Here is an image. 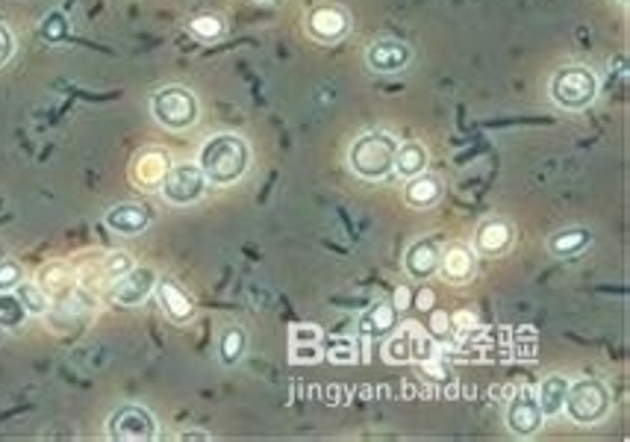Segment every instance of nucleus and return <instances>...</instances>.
<instances>
[{"label": "nucleus", "instance_id": "obj_1", "mask_svg": "<svg viewBox=\"0 0 630 442\" xmlns=\"http://www.w3.org/2000/svg\"><path fill=\"white\" fill-rule=\"evenodd\" d=\"M198 166L212 186H233L236 180L245 177V171L251 166V148L236 133H218L207 139V145L201 148Z\"/></svg>", "mask_w": 630, "mask_h": 442}, {"label": "nucleus", "instance_id": "obj_2", "mask_svg": "<svg viewBox=\"0 0 630 442\" xmlns=\"http://www.w3.org/2000/svg\"><path fill=\"white\" fill-rule=\"evenodd\" d=\"M398 139L386 130H371L354 139L348 151V166L363 180H386L395 171V154H398Z\"/></svg>", "mask_w": 630, "mask_h": 442}, {"label": "nucleus", "instance_id": "obj_3", "mask_svg": "<svg viewBox=\"0 0 630 442\" xmlns=\"http://www.w3.org/2000/svg\"><path fill=\"white\" fill-rule=\"evenodd\" d=\"M551 101L566 112H580L595 104L598 98V77L592 68L586 65H566L560 71H554L551 83H548Z\"/></svg>", "mask_w": 630, "mask_h": 442}, {"label": "nucleus", "instance_id": "obj_4", "mask_svg": "<svg viewBox=\"0 0 630 442\" xmlns=\"http://www.w3.org/2000/svg\"><path fill=\"white\" fill-rule=\"evenodd\" d=\"M610 407H613V395H610L607 384H601L598 378H583V381L569 384L563 413L580 428H592L610 416Z\"/></svg>", "mask_w": 630, "mask_h": 442}, {"label": "nucleus", "instance_id": "obj_5", "mask_svg": "<svg viewBox=\"0 0 630 442\" xmlns=\"http://www.w3.org/2000/svg\"><path fill=\"white\" fill-rule=\"evenodd\" d=\"M151 112L165 130H189L198 121V98L186 86H165L151 98Z\"/></svg>", "mask_w": 630, "mask_h": 442}, {"label": "nucleus", "instance_id": "obj_6", "mask_svg": "<svg viewBox=\"0 0 630 442\" xmlns=\"http://www.w3.org/2000/svg\"><path fill=\"white\" fill-rule=\"evenodd\" d=\"M106 437L115 442H151L157 437V419L142 404H121L106 419Z\"/></svg>", "mask_w": 630, "mask_h": 442}, {"label": "nucleus", "instance_id": "obj_7", "mask_svg": "<svg viewBox=\"0 0 630 442\" xmlns=\"http://www.w3.org/2000/svg\"><path fill=\"white\" fill-rule=\"evenodd\" d=\"M207 186L210 183H207V177H204V171H201L198 163L195 166L192 163H180V166L168 168L165 180L159 183V192H162V198L168 204L189 207V204H198L204 198Z\"/></svg>", "mask_w": 630, "mask_h": 442}, {"label": "nucleus", "instance_id": "obj_8", "mask_svg": "<svg viewBox=\"0 0 630 442\" xmlns=\"http://www.w3.org/2000/svg\"><path fill=\"white\" fill-rule=\"evenodd\" d=\"M351 30V21H348V12L339 9V6H315L313 12L307 15V33L313 36L315 42L321 45H336L348 36Z\"/></svg>", "mask_w": 630, "mask_h": 442}, {"label": "nucleus", "instance_id": "obj_9", "mask_svg": "<svg viewBox=\"0 0 630 442\" xmlns=\"http://www.w3.org/2000/svg\"><path fill=\"white\" fill-rule=\"evenodd\" d=\"M542 425H545V413H542V407H539L533 392H522V395H516L510 401V407H507V428H510L513 437L527 440V437L539 434Z\"/></svg>", "mask_w": 630, "mask_h": 442}, {"label": "nucleus", "instance_id": "obj_10", "mask_svg": "<svg viewBox=\"0 0 630 442\" xmlns=\"http://www.w3.org/2000/svg\"><path fill=\"white\" fill-rule=\"evenodd\" d=\"M157 289V275L154 269H130L127 275L115 277L112 289H109V301L121 304V307H136L142 304L151 292Z\"/></svg>", "mask_w": 630, "mask_h": 442}, {"label": "nucleus", "instance_id": "obj_11", "mask_svg": "<svg viewBox=\"0 0 630 442\" xmlns=\"http://www.w3.org/2000/svg\"><path fill=\"white\" fill-rule=\"evenodd\" d=\"M413 62V48L401 39H380L366 51V65L377 74H401Z\"/></svg>", "mask_w": 630, "mask_h": 442}, {"label": "nucleus", "instance_id": "obj_12", "mask_svg": "<svg viewBox=\"0 0 630 442\" xmlns=\"http://www.w3.org/2000/svg\"><path fill=\"white\" fill-rule=\"evenodd\" d=\"M104 224L118 233V236H139L154 224V213L145 204H133V201H121L115 207H109L104 216Z\"/></svg>", "mask_w": 630, "mask_h": 442}, {"label": "nucleus", "instance_id": "obj_13", "mask_svg": "<svg viewBox=\"0 0 630 442\" xmlns=\"http://www.w3.org/2000/svg\"><path fill=\"white\" fill-rule=\"evenodd\" d=\"M439 257H442V245L436 236H424L416 239L407 254H404V269L413 280H430L439 272Z\"/></svg>", "mask_w": 630, "mask_h": 442}, {"label": "nucleus", "instance_id": "obj_14", "mask_svg": "<svg viewBox=\"0 0 630 442\" xmlns=\"http://www.w3.org/2000/svg\"><path fill=\"white\" fill-rule=\"evenodd\" d=\"M510 245H513V224L510 221L498 219V216L480 221V227L474 233L477 254H483V257H501V254L510 251Z\"/></svg>", "mask_w": 630, "mask_h": 442}, {"label": "nucleus", "instance_id": "obj_15", "mask_svg": "<svg viewBox=\"0 0 630 442\" xmlns=\"http://www.w3.org/2000/svg\"><path fill=\"white\" fill-rule=\"evenodd\" d=\"M477 272V257L469 245L463 242H451L448 248H442L439 257V275L448 283H469Z\"/></svg>", "mask_w": 630, "mask_h": 442}, {"label": "nucleus", "instance_id": "obj_16", "mask_svg": "<svg viewBox=\"0 0 630 442\" xmlns=\"http://www.w3.org/2000/svg\"><path fill=\"white\" fill-rule=\"evenodd\" d=\"M157 298L159 304H162V310H165V316H168L171 322H177V325H183V322H189V319L195 316L192 298H189L177 283L157 280Z\"/></svg>", "mask_w": 630, "mask_h": 442}, {"label": "nucleus", "instance_id": "obj_17", "mask_svg": "<svg viewBox=\"0 0 630 442\" xmlns=\"http://www.w3.org/2000/svg\"><path fill=\"white\" fill-rule=\"evenodd\" d=\"M404 198L416 210H430V207H436L442 201V180L433 177V174H427V171H421V174L407 180Z\"/></svg>", "mask_w": 630, "mask_h": 442}, {"label": "nucleus", "instance_id": "obj_18", "mask_svg": "<svg viewBox=\"0 0 630 442\" xmlns=\"http://www.w3.org/2000/svg\"><path fill=\"white\" fill-rule=\"evenodd\" d=\"M398 328V310L386 301L374 304L366 316L360 319V333L366 339H386L389 333Z\"/></svg>", "mask_w": 630, "mask_h": 442}, {"label": "nucleus", "instance_id": "obj_19", "mask_svg": "<svg viewBox=\"0 0 630 442\" xmlns=\"http://www.w3.org/2000/svg\"><path fill=\"white\" fill-rule=\"evenodd\" d=\"M569 378H563V375H551V378H545L539 387H536V401H539V407H542V413H545V419L548 416H560L563 413V404H566V395H569Z\"/></svg>", "mask_w": 630, "mask_h": 442}, {"label": "nucleus", "instance_id": "obj_20", "mask_svg": "<svg viewBox=\"0 0 630 442\" xmlns=\"http://www.w3.org/2000/svg\"><path fill=\"white\" fill-rule=\"evenodd\" d=\"M592 245V230L586 227H566V230H557L551 239H548V251L560 260L566 257H575L583 248Z\"/></svg>", "mask_w": 630, "mask_h": 442}, {"label": "nucleus", "instance_id": "obj_21", "mask_svg": "<svg viewBox=\"0 0 630 442\" xmlns=\"http://www.w3.org/2000/svg\"><path fill=\"white\" fill-rule=\"evenodd\" d=\"M427 163H430V157H427V148L421 142H404V145H398L395 171L392 174L410 180V177H416L421 171H427Z\"/></svg>", "mask_w": 630, "mask_h": 442}, {"label": "nucleus", "instance_id": "obj_22", "mask_svg": "<svg viewBox=\"0 0 630 442\" xmlns=\"http://www.w3.org/2000/svg\"><path fill=\"white\" fill-rule=\"evenodd\" d=\"M139 168H145V174H136L133 180L136 183H142V186H159L162 180H165V174H168V157L162 154V151H148V154H142L139 160H136V171Z\"/></svg>", "mask_w": 630, "mask_h": 442}, {"label": "nucleus", "instance_id": "obj_23", "mask_svg": "<svg viewBox=\"0 0 630 442\" xmlns=\"http://www.w3.org/2000/svg\"><path fill=\"white\" fill-rule=\"evenodd\" d=\"M30 319L27 307L15 292H0V331H18Z\"/></svg>", "mask_w": 630, "mask_h": 442}, {"label": "nucleus", "instance_id": "obj_24", "mask_svg": "<svg viewBox=\"0 0 630 442\" xmlns=\"http://www.w3.org/2000/svg\"><path fill=\"white\" fill-rule=\"evenodd\" d=\"M245 348H248V336L242 328H227L218 339V354L224 366H236L245 357Z\"/></svg>", "mask_w": 630, "mask_h": 442}, {"label": "nucleus", "instance_id": "obj_25", "mask_svg": "<svg viewBox=\"0 0 630 442\" xmlns=\"http://www.w3.org/2000/svg\"><path fill=\"white\" fill-rule=\"evenodd\" d=\"M389 363H410L413 360V348H410V325L401 333H389L386 336V348H383Z\"/></svg>", "mask_w": 630, "mask_h": 442}, {"label": "nucleus", "instance_id": "obj_26", "mask_svg": "<svg viewBox=\"0 0 630 442\" xmlns=\"http://www.w3.org/2000/svg\"><path fill=\"white\" fill-rule=\"evenodd\" d=\"M189 33L201 42H215L224 36V21L218 15H198L189 21Z\"/></svg>", "mask_w": 630, "mask_h": 442}, {"label": "nucleus", "instance_id": "obj_27", "mask_svg": "<svg viewBox=\"0 0 630 442\" xmlns=\"http://www.w3.org/2000/svg\"><path fill=\"white\" fill-rule=\"evenodd\" d=\"M15 295L21 298V304L27 307L30 316H42V313L48 310V295H45L36 283H21V286L15 289Z\"/></svg>", "mask_w": 630, "mask_h": 442}, {"label": "nucleus", "instance_id": "obj_28", "mask_svg": "<svg viewBox=\"0 0 630 442\" xmlns=\"http://www.w3.org/2000/svg\"><path fill=\"white\" fill-rule=\"evenodd\" d=\"M24 283V269L15 260H0V292H15Z\"/></svg>", "mask_w": 630, "mask_h": 442}, {"label": "nucleus", "instance_id": "obj_29", "mask_svg": "<svg viewBox=\"0 0 630 442\" xmlns=\"http://www.w3.org/2000/svg\"><path fill=\"white\" fill-rule=\"evenodd\" d=\"M410 348H413V360H430L433 357V339L421 331L419 325H410Z\"/></svg>", "mask_w": 630, "mask_h": 442}, {"label": "nucleus", "instance_id": "obj_30", "mask_svg": "<svg viewBox=\"0 0 630 442\" xmlns=\"http://www.w3.org/2000/svg\"><path fill=\"white\" fill-rule=\"evenodd\" d=\"M321 348L318 342H292V363H318Z\"/></svg>", "mask_w": 630, "mask_h": 442}, {"label": "nucleus", "instance_id": "obj_31", "mask_svg": "<svg viewBox=\"0 0 630 442\" xmlns=\"http://www.w3.org/2000/svg\"><path fill=\"white\" fill-rule=\"evenodd\" d=\"M133 269V263H130V254H112L109 260H106V272L112 277H121L127 275Z\"/></svg>", "mask_w": 630, "mask_h": 442}, {"label": "nucleus", "instance_id": "obj_32", "mask_svg": "<svg viewBox=\"0 0 630 442\" xmlns=\"http://www.w3.org/2000/svg\"><path fill=\"white\" fill-rule=\"evenodd\" d=\"M12 54H15V39H12L9 27L0 24V68L12 59Z\"/></svg>", "mask_w": 630, "mask_h": 442}, {"label": "nucleus", "instance_id": "obj_33", "mask_svg": "<svg viewBox=\"0 0 630 442\" xmlns=\"http://www.w3.org/2000/svg\"><path fill=\"white\" fill-rule=\"evenodd\" d=\"M321 339V328L318 325H298L292 328V342H318Z\"/></svg>", "mask_w": 630, "mask_h": 442}, {"label": "nucleus", "instance_id": "obj_34", "mask_svg": "<svg viewBox=\"0 0 630 442\" xmlns=\"http://www.w3.org/2000/svg\"><path fill=\"white\" fill-rule=\"evenodd\" d=\"M177 440L180 442H195V440L210 442L212 434H207V431H195V428H192V431H180V434H177Z\"/></svg>", "mask_w": 630, "mask_h": 442}, {"label": "nucleus", "instance_id": "obj_35", "mask_svg": "<svg viewBox=\"0 0 630 442\" xmlns=\"http://www.w3.org/2000/svg\"><path fill=\"white\" fill-rule=\"evenodd\" d=\"M407 304H410V292H407V289H398V292H395V304H392V307H395V310H407Z\"/></svg>", "mask_w": 630, "mask_h": 442}, {"label": "nucleus", "instance_id": "obj_36", "mask_svg": "<svg viewBox=\"0 0 630 442\" xmlns=\"http://www.w3.org/2000/svg\"><path fill=\"white\" fill-rule=\"evenodd\" d=\"M619 3H628V0H619Z\"/></svg>", "mask_w": 630, "mask_h": 442}]
</instances>
